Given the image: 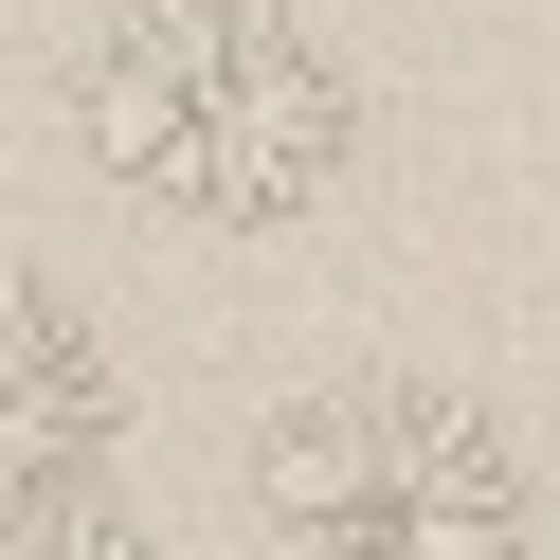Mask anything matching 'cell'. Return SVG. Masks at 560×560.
<instances>
[{
	"mask_svg": "<svg viewBox=\"0 0 560 560\" xmlns=\"http://www.w3.org/2000/svg\"><path fill=\"white\" fill-rule=\"evenodd\" d=\"M73 163L182 235H271L362 163V73L290 0H109L55 73Z\"/></svg>",
	"mask_w": 560,
	"mask_h": 560,
	"instance_id": "cell-1",
	"label": "cell"
},
{
	"mask_svg": "<svg viewBox=\"0 0 560 560\" xmlns=\"http://www.w3.org/2000/svg\"><path fill=\"white\" fill-rule=\"evenodd\" d=\"M254 560H542L524 434L452 380H307L254 434Z\"/></svg>",
	"mask_w": 560,
	"mask_h": 560,
	"instance_id": "cell-2",
	"label": "cell"
},
{
	"mask_svg": "<svg viewBox=\"0 0 560 560\" xmlns=\"http://www.w3.org/2000/svg\"><path fill=\"white\" fill-rule=\"evenodd\" d=\"M109 452H127V362L55 271L0 254V524H55V506H109Z\"/></svg>",
	"mask_w": 560,
	"mask_h": 560,
	"instance_id": "cell-3",
	"label": "cell"
},
{
	"mask_svg": "<svg viewBox=\"0 0 560 560\" xmlns=\"http://www.w3.org/2000/svg\"><path fill=\"white\" fill-rule=\"evenodd\" d=\"M0 560H163L127 506H55V524H0Z\"/></svg>",
	"mask_w": 560,
	"mask_h": 560,
	"instance_id": "cell-4",
	"label": "cell"
}]
</instances>
